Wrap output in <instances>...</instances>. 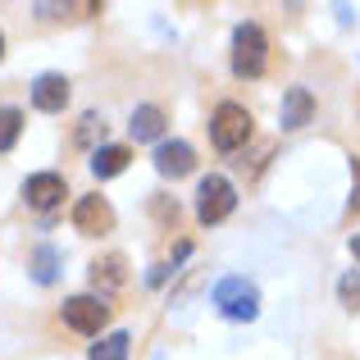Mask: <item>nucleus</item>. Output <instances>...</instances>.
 Masks as SVG:
<instances>
[{"instance_id": "nucleus-1", "label": "nucleus", "mask_w": 360, "mask_h": 360, "mask_svg": "<svg viewBox=\"0 0 360 360\" xmlns=\"http://www.w3.org/2000/svg\"><path fill=\"white\" fill-rule=\"evenodd\" d=\"M251 132H255V123H251V110L238 105V101H224L219 110L210 115V141L219 150H238L251 141Z\"/></svg>"}, {"instance_id": "nucleus-2", "label": "nucleus", "mask_w": 360, "mask_h": 360, "mask_svg": "<svg viewBox=\"0 0 360 360\" xmlns=\"http://www.w3.org/2000/svg\"><path fill=\"white\" fill-rule=\"evenodd\" d=\"M238 205V187L229 183L224 174H205L201 187H196V219L210 229V224H224Z\"/></svg>"}, {"instance_id": "nucleus-3", "label": "nucleus", "mask_w": 360, "mask_h": 360, "mask_svg": "<svg viewBox=\"0 0 360 360\" xmlns=\"http://www.w3.org/2000/svg\"><path fill=\"white\" fill-rule=\"evenodd\" d=\"M214 306H219V315L224 319H255L260 315V292H255V283H246V278H238V274H233V278H219L214 283Z\"/></svg>"}, {"instance_id": "nucleus-4", "label": "nucleus", "mask_w": 360, "mask_h": 360, "mask_svg": "<svg viewBox=\"0 0 360 360\" xmlns=\"http://www.w3.org/2000/svg\"><path fill=\"white\" fill-rule=\"evenodd\" d=\"M264 55H269V41H264L260 23H238V32H233V73L238 78H260Z\"/></svg>"}, {"instance_id": "nucleus-5", "label": "nucleus", "mask_w": 360, "mask_h": 360, "mask_svg": "<svg viewBox=\"0 0 360 360\" xmlns=\"http://www.w3.org/2000/svg\"><path fill=\"white\" fill-rule=\"evenodd\" d=\"M64 324L73 328V333H101V328L110 324V306L105 297H69L64 301Z\"/></svg>"}, {"instance_id": "nucleus-6", "label": "nucleus", "mask_w": 360, "mask_h": 360, "mask_svg": "<svg viewBox=\"0 0 360 360\" xmlns=\"http://www.w3.org/2000/svg\"><path fill=\"white\" fill-rule=\"evenodd\" d=\"M64 196H69V187H64L60 174H32L23 183V201L32 205V210H55Z\"/></svg>"}, {"instance_id": "nucleus-7", "label": "nucleus", "mask_w": 360, "mask_h": 360, "mask_svg": "<svg viewBox=\"0 0 360 360\" xmlns=\"http://www.w3.org/2000/svg\"><path fill=\"white\" fill-rule=\"evenodd\" d=\"M73 229L78 233H110L115 229V210H110L105 196H82L73 205Z\"/></svg>"}, {"instance_id": "nucleus-8", "label": "nucleus", "mask_w": 360, "mask_h": 360, "mask_svg": "<svg viewBox=\"0 0 360 360\" xmlns=\"http://www.w3.org/2000/svg\"><path fill=\"white\" fill-rule=\"evenodd\" d=\"M32 105L46 110V115H60V110L69 105V78H64V73H41V78L32 82Z\"/></svg>"}, {"instance_id": "nucleus-9", "label": "nucleus", "mask_w": 360, "mask_h": 360, "mask_svg": "<svg viewBox=\"0 0 360 360\" xmlns=\"http://www.w3.org/2000/svg\"><path fill=\"white\" fill-rule=\"evenodd\" d=\"M155 169L165 178H183L196 169V150L187 146V141H160L155 146Z\"/></svg>"}, {"instance_id": "nucleus-10", "label": "nucleus", "mask_w": 360, "mask_h": 360, "mask_svg": "<svg viewBox=\"0 0 360 360\" xmlns=\"http://www.w3.org/2000/svg\"><path fill=\"white\" fill-rule=\"evenodd\" d=\"M310 115H315V96H310L306 87H288V96H283V110H278V123L283 132H297L306 128Z\"/></svg>"}, {"instance_id": "nucleus-11", "label": "nucleus", "mask_w": 360, "mask_h": 360, "mask_svg": "<svg viewBox=\"0 0 360 360\" xmlns=\"http://www.w3.org/2000/svg\"><path fill=\"white\" fill-rule=\"evenodd\" d=\"M128 132L137 141H155L160 132H165V110H160V105H137V110H132Z\"/></svg>"}, {"instance_id": "nucleus-12", "label": "nucleus", "mask_w": 360, "mask_h": 360, "mask_svg": "<svg viewBox=\"0 0 360 360\" xmlns=\"http://www.w3.org/2000/svg\"><path fill=\"white\" fill-rule=\"evenodd\" d=\"M128 160H132L128 146H96L91 150V174L96 178H115V174L128 169Z\"/></svg>"}, {"instance_id": "nucleus-13", "label": "nucleus", "mask_w": 360, "mask_h": 360, "mask_svg": "<svg viewBox=\"0 0 360 360\" xmlns=\"http://www.w3.org/2000/svg\"><path fill=\"white\" fill-rule=\"evenodd\" d=\"M123 278H128L123 274V255H105V260L91 264V283L96 288H123Z\"/></svg>"}, {"instance_id": "nucleus-14", "label": "nucleus", "mask_w": 360, "mask_h": 360, "mask_svg": "<svg viewBox=\"0 0 360 360\" xmlns=\"http://www.w3.org/2000/svg\"><path fill=\"white\" fill-rule=\"evenodd\" d=\"M128 347H132V338L119 328V333H105L91 347V360H128Z\"/></svg>"}, {"instance_id": "nucleus-15", "label": "nucleus", "mask_w": 360, "mask_h": 360, "mask_svg": "<svg viewBox=\"0 0 360 360\" xmlns=\"http://www.w3.org/2000/svg\"><path fill=\"white\" fill-rule=\"evenodd\" d=\"M18 132H23V110L5 105V110H0V155H5V150H14Z\"/></svg>"}, {"instance_id": "nucleus-16", "label": "nucleus", "mask_w": 360, "mask_h": 360, "mask_svg": "<svg viewBox=\"0 0 360 360\" xmlns=\"http://www.w3.org/2000/svg\"><path fill=\"white\" fill-rule=\"evenodd\" d=\"M55 264H60V255H55L51 246L32 251V278H37V283H55Z\"/></svg>"}, {"instance_id": "nucleus-17", "label": "nucleus", "mask_w": 360, "mask_h": 360, "mask_svg": "<svg viewBox=\"0 0 360 360\" xmlns=\"http://www.w3.org/2000/svg\"><path fill=\"white\" fill-rule=\"evenodd\" d=\"M96 132L105 137V119H101V115H82V123H78V146H91V141H96Z\"/></svg>"}, {"instance_id": "nucleus-18", "label": "nucleus", "mask_w": 360, "mask_h": 360, "mask_svg": "<svg viewBox=\"0 0 360 360\" xmlns=\"http://www.w3.org/2000/svg\"><path fill=\"white\" fill-rule=\"evenodd\" d=\"M338 292H342V306L347 310H360V274H347V278L338 283Z\"/></svg>"}, {"instance_id": "nucleus-19", "label": "nucleus", "mask_w": 360, "mask_h": 360, "mask_svg": "<svg viewBox=\"0 0 360 360\" xmlns=\"http://www.w3.org/2000/svg\"><path fill=\"white\" fill-rule=\"evenodd\" d=\"M352 214H360V160H352Z\"/></svg>"}, {"instance_id": "nucleus-20", "label": "nucleus", "mask_w": 360, "mask_h": 360, "mask_svg": "<svg viewBox=\"0 0 360 360\" xmlns=\"http://www.w3.org/2000/svg\"><path fill=\"white\" fill-rule=\"evenodd\" d=\"M352 255H356V260H360V233H356V238H352Z\"/></svg>"}, {"instance_id": "nucleus-21", "label": "nucleus", "mask_w": 360, "mask_h": 360, "mask_svg": "<svg viewBox=\"0 0 360 360\" xmlns=\"http://www.w3.org/2000/svg\"><path fill=\"white\" fill-rule=\"evenodd\" d=\"M0 60H5V37H0Z\"/></svg>"}]
</instances>
